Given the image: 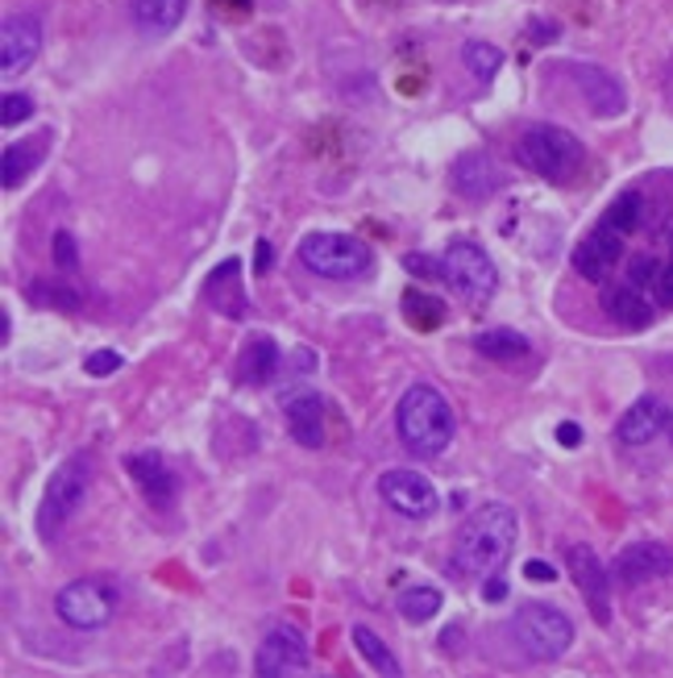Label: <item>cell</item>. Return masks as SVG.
Masks as SVG:
<instances>
[{
    "label": "cell",
    "mask_w": 673,
    "mask_h": 678,
    "mask_svg": "<svg viewBox=\"0 0 673 678\" xmlns=\"http://www.w3.org/2000/svg\"><path fill=\"white\" fill-rule=\"evenodd\" d=\"M519 541V517L507 504H483L474 508L471 517L462 521L454 537V562L462 574L471 579H491L499 574Z\"/></svg>",
    "instance_id": "obj_1"
},
{
    "label": "cell",
    "mask_w": 673,
    "mask_h": 678,
    "mask_svg": "<svg viewBox=\"0 0 673 678\" xmlns=\"http://www.w3.org/2000/svg\"><path fill=\"white\" fill-rule=\"evenodd\" d=\"M395 429H399V442H404L407 454L437 458L454 442L457 421L449 400H445L433 383H412V387L399 395V404H395Z\"/></svg>",
    "instance_id": "obj_2"
},
{
    "label": "cell",
    "mask_w": 673,
    "mask_h": 678,
    "mask_svg": "<svg viewBox=\"0 0 673 678\" xmlns=\"http://www.w3.org/2000/svg\"><path fill=\"white\" fill-rule=\"evenodd\" d=\"M519 163L548 184H574L586 163V146L562 126H528L516 143Z\"/></svg>",
    "instance_id": "obj_3"
},
{
    "label": "cell",
    "mask_w": 673,
    "mask_h": 678,
    "mask_svg": "<svg viewBox=\"0 0 673 678\" xmlns=\"http://www.w3.org/2000/svg\"><path fill=\"white\" fill-rule=\"evenodd\" d=\"M299 263L320 279L349 284L375 267V250L354 234H308L299 242Z\"/></svg>",
    "instance_id": "obj_4"
},
{
    "label": "cell",
    "mask_w": 673,
    "mask_h": 678,
    "mask_svg": "<svg viewBox=\"0 0 673 678\" xmlns=\"http://www.w3.org/2000/svg\"><path fill=\"white\" fill-rule=\"evenodd\" d=\"M512 637L533 662H557L574 646V620L553 603H519L512 616Z\"/></svg>",
    "instance_id": "obj_5"
},
{
    "label": "cell",
    "mask_w": 673,
    "mask_h": 678,
    "mask_svg": "<svg viewBox=\"0 0 673 678\" xmlns=\"http://www.w3.org/2000/svg\"><path fill=\"white\" fill-rule=\"evenodd\" d=\"M88 488H92V458L88 454L63 458V462L55 466V474H50L42 504H38V533L47 537V541L50 537H59V529L83 508Z\"/></svg>",
    "instance_id": "obj_6"
},
{
    "label": "cell",
    "mask_w": 673,
    "mask_h": 678,
    "mask_svg": "<svg viewBox=\"0 0 673 678\" xmlns=\"http://www.w3.org/2000/svg\"><path fill=\"white\" fill-rule=\"evenodd\" d=\"M121 608V587L105 579V574H88V579H76L67 583L59 596H55V612L67 629L79 632H96L112 625V616Z\"/></svg>",
    "instance_id": "obj_7"
},
{
    "label": "cell",
    "mask_w": 673,
    "mask_h": 678,
    "mask_svg": "<svg viewBox=\"0 0 673 678\" xmlns=\"http://www.w3.org/2000/svg\"><path fill=\"white\" fill-rule=\"evenodd\" d=\"M441 263H445V284H449V292L466 296L471 304H483L495 296L499 271H495L491 254H486L478 242H471V237H454Z\"/></svg>",
    "instance_id": "obj_8"
},
{
    "label": "cell",
    "mask_w": 673,
    "mask_h": 678,
    "mask_svg": "<svg viewBox=\"0 0 673 678\" xmlns=\"http://www.w3.org/2000/svg\"><path fill=\"white\" fill-rule=\"evenodd\" d=\"M254 670L263 678H291L308 670V641L296 625H275L254 654Z\"/></svg>",
    "instance_id": "obj_9"
},
{
    "label": "cell",
    "mask_w": 673,
    "mask_h": 678,
    "mask_svg": "<svg viewBox=\"0 0 673 678\" xmlns=\"http://www.w3.org/2000/svg\"><path fill=\"white\" fill-rule=\"evenodd\" d=\"M378 495L383 504L407 517V521H424L437 512V488L416 471H387L378 479Z\"/></svg>",
    "instance_id": "obj_10"
},
{
    "label": "cell",
    "mask_w": 673,
    "mask_h": 678,
    "mask_svg": "<svg viewBox=\"0 0 673 678\" xmlns=\"http://www.w3.org/2000/svg\"><path fill=\"white\" fill-rule=\"evenodd\" d=\"M620 258H624V234L603 222L574 246V271H578L586 284H603Z\"/></svg>",
    "instance_id": "obj_11"
},
{
    "label": "cell",
    "mask_w": 673,
    "mask_h": 678,
    "mask_svg": "<svg viewBox=\"0 0 673 678\" xmlns=\"http://www.w3.org/2000/svg\"><path fill=\"white\" fill-rule=\"evenodd\" d=\"M565 562H570V574H574L578 591L586 596V603H591L595 620L598 625H607L611 620V574H607V567L598 562V553L578 541V546L565 550Z\"/></svg>",
    "instance_id": "obj_12"
},
{
    "label": "cell",
    "mask_w": 673,
    "mask_h": 678,
    "mask_svg": "<svg viewBox=\"0 0 673 678\" xmlns=\"http://www.w3.org/2000/svg\"><path fill=\"white\" fill-rule=\"evenodd\" d=\"M42 50V21L33 13H17L4 21L0 30V71L4 76H21L26 67H33Z\"/></svg>",
    "instance_id": "obj_13"
},
{
    "label": "cell",
    "mask_w": 673,
    "mask_h": 678,
    "mask_svg": "<svg viewBox=\"0 0 673 678\" xmlns=\"http://www.w3.org/2000/svg\"><path fill=\"white\" fill-rule=\"evenodd\" d=\"M665 574H673V550L661 546V541H632L615 558V579L624 587L653 583V579H665Z\"/></svg>",
    "instance_id": "obj_14"
},
{
    "label": "cell",
    "mask_w": 673,
    "mask_h": 678,
    "mask_svg": "<svg viewBox=\"0 0 673 678\" xmlns=\"http://www.w3.org/2000/svg\"><path fill=\"white\" fill-rule=\"evenodd\" d=\"M570 76H574V83L582 88V96H586L591 112H598V117H620V112L627 109L624 83L611 76L607 67H598V63H574V67H570Z\"/></svg>",
    "instance_id": "obj_15"
},
{
    "label": "cell",
    "mask_w": 673,
    "mask_h": 678,
    "mask_svg": "<svg viewBox=\"0 0 673 678\" xmlns=\"http://www.w3.org/2000/svg\"><path fill=\"white\" fill-rule=\"evenodd\" d=\"M673 421L670 404L661 400V395H641L632 409L620 416V425H615V438L624 445H649L657 433H665Z\"/></svg>",
    "instance_id": "obj_16"
},
{
    "label": "cell",
    "mask_w": 673,
    "mask_h": 678,
    "mask_svg": "<svg viewBox=\"0 0 673 678\" xmlns=\"http://www.w3.org/2000/svg\"><path fill=\"white\" fill-rule=\"evenodd\" d=\"M449 179L454 188L466 196V200H483V196H495L503 188V171L495 167V158L486 150H466L457 155V163L449 167Z\"/></svg>",
    "instance_id": "obj_17"
},
{
    "label": "cell",
    "mask_w": 673,
    "mask_h": 678,
    "mask_svg": "<svg viewBox=\"0 0 673 678\" xmlns=\"http://www.w3.org/2000/svg\"><path fill=\"white\" fill-rule=\"evenodd\" d=\"M126 471H129V479L141 488V495H146V504H150V508L167 512V508L175 504V491H179V488H175L171 466H167L158 454H129Z\"/></svg>",
    "instance_id": "obj_18"
},
{
    "label": "cell",
    "mask_w": 673,
    "mask_h": 678,
    "mask_svg": "<svg viewBox=\"0 0 673 678\" xmlns=\"http://www.w3.org/2000/svg\"><path fill=\"white\" fill-rule=\"evenodd\" d=\"M283 416L287 429L304 450H320L325 445V400L316 392H296L283 400Z\"/></svg>",
    "instance_id": "obj_19"
},
{
    "label": "cell",
    "mask_w": 673,
    "mask_h": 678,
    "mask_svg": "<svg viewBox=\"0 0 673 678\" xmlns=\"http://www.w3.org/2000/svg\"><path fill=\"white\" fill-rule=\"evenodd\" d=\"M603 313H607L615 325H624V330H644V325H653L657 308L649 301V292H641V287H632L624 279L620 287H607V292H603Z\"/></svg>",
    "instance_id": "obj_20"
},
{
    "label": "cell",
    "mask_w": 673,
    "mask_h": 678,
    "mask_svg": "<svg viewBox=\"0 0 673 678\" xmlns=\"http://www.w3.org/2000/svg\"><path fill=\"white\" fill-rule=\"evenodd\" d=\"M283 371V354L270 337H250L246 350H241V383L250 387H267L275 383V375Z\"/></svg>",
    "instance_id": "obj_21"
},
{
    "label": "cell",
    "mask_w": 673,
    "mask_h": 678,
    "mask_svg": "<svg viewBox=\"0 0 673 678\" xmlns=\"http://www.w3.org/2000/svg\"><path fill=\"white\" fill-rule=\"evenodd\" d=\"M47 155V138H38V143H17V146H4V155H0V184L4 191H17L33 171H38V163Z\"/></svg>",
    "instance_id": "obj_22"
},
{
    "label": "cell",
    "mask_w": 673,
    "mask_h": 678,
    "mask_svg": "<svg viewBox=\"0 0 673 678\" xmlns=\"http://www.w3.org/2000/svg\"><path fill=\"white\" fill-rule=\"evenodd\" d=\"M129 13L146 33H171L184 26L188 0H129Z\"/></svg>",
    "instance_id": "obj_23"
},
{
    "label": "cell",
    "mask_w": 673,
    "mask_h": 678,
    "mask_svg": "<svg viewBox=\"0 0 673 678\" xmlns=\"http://www.w3.org/2000/svg\"><path fill=\"white\" fill-rule=\"evenodd\" d=\"M474 350L491 358V363H516V358H528L533 354V342L516 330H483L474 333Z\"/></svg>",
    "instance_id": "obj_24"
},
{
    "label": "cell",
    "mask_w": 673,
    "mask_h": 678,
    "mask_svg": "<svg viewBox=\"0 0 673 678\" xmlns=\"http://www.w3.org/2000/svg\"><path fill=\"white\" fill-rule=\"evenodd\" d=\"M354 649L362 654V662L370 666V670H378V675L387 678H399V662H395V654L387 646H383V637H378L375 629H366V625H354Z\"/></svg>",
    "instance_id": "obj_25"
},
{
    "label": "cell",
    "mask_w": 673,
    "mask_h": 678,
    "mask_svg": "<svg viewBox=\"0 0 673 678\" xmlns=\"http://www.w3.org/2000/svg\"><path fill=\"white\" fill-rule=\"evenodd\" d=\"M462 63H466V71H471L474 79H483V83H491V79L499 76V67H503V50L495 47V42H483V38H471V42L462 47Z\"/></svg>",
    "instance_id": "obj_26"
},
{
    "label": "cell",
    "mask_w": 673,
    "mask_h": 678,
    "mask_svg": "<svg viewBox=\"0 0 673 678\" xmlns=\"http://www.w3.org/2000/svg\"><path fill=\"white\" fill-rule=\"evenodd\" d=\"M404 316L420 333H433L441 330V321H445V301H441V296H428V292H404Z\"/></svg>",
    "instance_id": "obj_27"
},
{
    "label": "cell",
    "mask_w": 673,
    "mask_h": 678,
    "mask_svg": "<svg viewBox=\"0 0 673 678\" xmlns=\"http://www.w3.org/2000/svg\"><path fill=\"white\" fill-rule=\"evenodd\" d=\"M441 591L437 587H407L404 596H399V616H404L407 625H424V620H433L441 612Z\"/></svg>",
    "instance_id": "obj_28"
},
{
    "label": "cell",
    "mask_w": 673,
    "mask_h": 678,
    "mask_svg": "<svg viewBox=\"0 0 673 678\" xmlns=\"http://www.w3.org/2000/svg\"><path fill=\"white\" fill-rule=\"evenodd\" d=\"M641 217H644V200L636 196V191H624V196H615L607 205V213H603V225H611V229H620V234H636L641 229Z\"/></svg>",
    "instance_id": "obj_29"
},
{
    "label": "cell",
    "mask_w": 673,
    "mask_h": 678,
    "mask_svg": "<svg viewBox=\"0 0 673 678\" xmlns=\"http://www.w3.org/2000/svg\"><path fill=\"white\" fill-rule=\"evenodd\" d=\"M661 267H665V263L653 258V254H636V258L627 263V284L653 296V287H657V279H661Z\"/></svg>",
    "instance_id": "obj_30"
},
{
    "label": "cell",
    "mask_w": 673,
    "mask_h": 678,
    "mask_svg": "<svg viewBox=\"0 0 673 678\" xmlns=\"http://www.w3.org/2000/svg\"><path fill=\"white\" fill-rule=\"evenodd\" d=\"M33 117V96L26 92H4V100H0V126L4 129H17L26 126Z\"/></svg>",
    "instance_id": "obj_31"
},
{
    "label": "cell",
    "mask_w": 673,
    "mask_h": 678,
    "mask_svg": "<svg viewBox=\"0 0 673 678\" xmlns=\"http://www.w3.org/2000/svg\"><path fill=\"white\" fill-rule=\"evenodd\" d=\"M50 254H55V267L59 271H76L79 267V246L71 229H59L55 242H50Z\"/></svg>",
    "instance_id": "obj_32"
},
{
    "label": "cell",
    "mask_w": 673,
    "mask_h": 678,
    "mask_svg": "<svg viewBox=\"0 0 673 678\" xmlns=\"http://www.w3.org/2000/svg\"><path fill=\"white\" fill-rule=\"evenodd\" d=\"M121 366H126V358H121L117 350H96V354L83 358V371H88L92 379H109V375H117Z\"/></svg>",
    "instance_id": "obj_33"
},
{
    "label": "cell",
    "mask_w": 673,
    "mask_h": 678,
    "mask_svg": "<svg viewBox=\"0 0 673 678\" xmlns=\"http://www.w3.org/2000/svg\"><path fill=\"white\" fill-rule=\"evenodd\" d=\"M404 267L412 271V275H420V279H445V263L428 258V254H407Z\"/></svg>",
    "instance_id": "obj_34"
},
{
    "label": "cell",
    "mask_w": 673,
    "mask_h": 678,
    "mask_svg": "<svg viewBox=\"0 0 673 678\" xmlns=\"http://www.w3.org/2000/svg\"><path fill=\"white\" fill-rule=\"evenodd\" d=\"M33 292H38V296H33V301L38 304H55V308H67V313H71V308H79V296L76 292H67V287H33Z\"/></svg>",
    "instance_id": "obj_35"
},
{
    "label": "cell",
    "mask_w": 673,
    "mask_h": 678,
    "mask_svg": "<svg viewBox=\"0 0 673 678\" xmlns=\"http://www.w3.org/2000/svg\"><path fill=\"white\" fill-rule=\"evenodd\" d=\"M528 38H533L536 47H548V42H557V38H562V30H557V21L533 17V21H528Z\"/></svg>",
    "instance_id": "obj_36"
},
{
    "label": "cell",
    "mask_w": 673,
    "mask_h": 678,
    "mask_svg": "<svg viewBox=\"0 0 673 678\" xmlns=\"http://www.w3.org/2000/svg\"><path fill=\"white\" fill-rule=\"evenodd\" d=\"M653 296H657V304L673 308V258L661 267V279H657V287H653Z\"/></svg>",
    "instance_id": "obj_37"
},
{
    "label": "cell",
    "mask_w": 673,
    "mask_h": 678,
    "mask_svg": "<svg viewBox=\"0 0 673 678\" xmlns=\"http://www.w3.org/2000/svg\"><path fill=\"white\" fill-rule=\"evenodd\" d=\"M524 579H533V583H553V579H557V567H553V562H541V558H533V562L524 567Z\"/></svg>",
    "instance_id": "obj_38"
},
{
    "label": "cell",
    "mask_w": 673,
    "mask_h": 678,
    "mask_svg": "<svg viewBox=\"0 0 673 678\" xmlns=\"http://www.w3.org/2000/svg\"><path fill=\"white\" fill-rule=\"evenodd\" d=\"M557 442H562L565 450L582 445V425H578V421H562V425H557Z\"/></svg>",
    "instance_id": "obj_39"
},
{
    "label": "cell",
    "mask_w": 673,
    "mask_h": 678,
    "mask_svg": "<svg viewBox=\"0 0 673 678\" xmlns=\"http://www.w3.org/2000/svg\"><path fill=\"white\" fill-rule=\"evenodd\" d=\"M270 263H275V250H270V242H258V250H254V271H258V275H267Z\"/></svg>",
    "instance_id": "obj_40"
},
{
    "label": "cell",
    "mask_w": 673,
    "mask_h": 678,
    "mask_svg": "<svg viewBox=\"0 0 673 678\" xmlns=\"http://www.w3.org/2000/svg\"><path fill=\"white\" fill-rule=\"evenodd\" d=\"M483 596H486L491 603H499L503 596H507V583H503L499 574H491V579H483Z\"/></svg>",
    "instance_id": "obj_41"
},
{
    "label": "cell",
    "mask_w": 673,
    "mask_h": 678,
    "mask_svg": "<svg viewBox=\"0 0 673 678\" xmlns=\"http://www.w3.org/2000/svg\"><path fill=\"white\" fill-rule=\"evenodd\" d=\"M9 330H13V316L0 313V342H9Z\"/></svg>",
    "instance_id": "obj_42"
},
{
    "label": "cell",
    "mask_w": 673,
    "mask_h": 678,
    "mask_svg": "<svg viewBox=\"0 0 673 678\" xmlns=\"http://www.w3.org/2000/svg\"><path fill=\"white\" fill-rule=\"evenodd\" d=\"M217 4H229V9H237V13H246V9H254V0H217Z\"/></svg>",
    "instance_id": "obj_43"
},
{
    "label": "cell",
    "mask_w": 673,
    "mask_h": 678,
    "mask_svg": "<svg viewBox=\"0 0 673 678\" xmlns=\"http://www.w3.org/2000/svg\"><path fill=\"white\" fill-rule=\"evenodd\" d=\"M665 96H670V105H673V59L665 63Z\"/></svg>",
    "instance_id": "obj_44"
},
{
    "label": "cell",
    "mask_w": 673,
    "mask_h": 678,
    "mask_svg": "<svg viewBox=\"0 0 673 678\" xmlns=\"http://www.w3.org/2000/svg\"><path fill=\"white\" fill-rule=\"evenodd\" d=\"M670 258H673V229H670Z\"/></svg>",
    "instance_id": "obj_45"
},
{
    "label": "cell",
    "mask_w": 673,
    "mask_h": 678,
    "mask_svg": "<svg viewBox=\"0 0 673 678\" xmlns=\"http://www.w3.org/2000/svg\"><path fill=\"white\" fill-rule=\"evenodd\" d=\"M665 433H670V442H673V421H670V429H665Z\"/></svg>",
    "instance_id": "obj_46"
}]
</instances>
